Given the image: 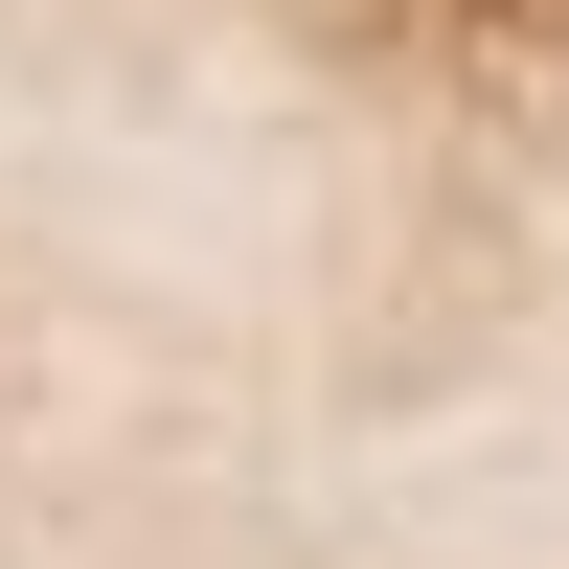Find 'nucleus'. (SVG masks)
Segmentation results:
<instances>
[{
  "label": "nucleus",
  "instance_id": "f257e3e1",
  "mask_svg": "<svg viewBox=\"0 0 569 569\" xmlns=\"http://www.w3.org/2000/svg\"><path fill=\"white\" fill-rule=\"evenodd\" d=\"M410 69H569V0H388Z\"/></svg>",
  "mask_w": 569,
  "mask_h": 569
}]
</instances>
